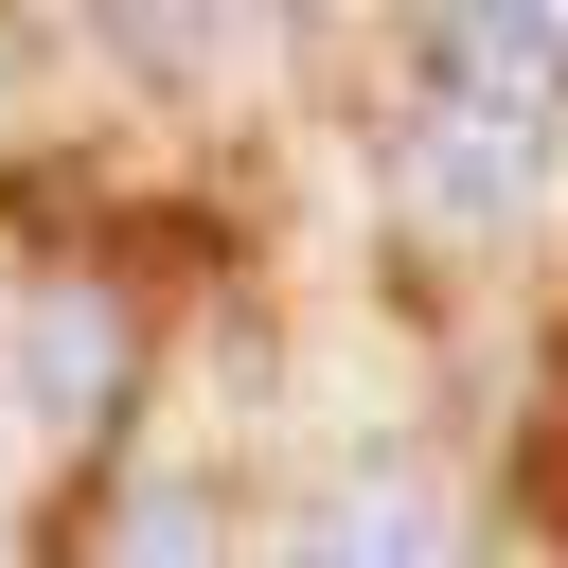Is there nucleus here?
<instances>
[{
    "label": "nucleus",
    "instance_id": "1",
    "mask_svg": "<svg viewBox=\"0 0 568 568\" xmlns=\"http://www.w3.org/2000/svg\"><path fill=\"white\" fill-rule=\"evenodd\" d=\"M532 195H550V124H497V106H426V124H408V213L515 231Z\"/></svg>",
    "mask_w": 568,
    "mask_h": 568
},
{
    "label": "nucleus",
    "instance_id": "4",
    "mask_svg": "<svg viewBox=\"0 0 568 568\" xmlns=\"http://www.w3.org/2000/svg\"><path fill=\"white\" fill-rule=\"evenodd\" d=\"M106 373H124V320H106L89 284H36V320H18V408H36V426H89Z\"/></svg>",
    "mask_w": 568,
    "mask_h": 568
},
{
    "label": "nucleus",
    "instance_id": "2",
    "mask_svg": "<svg viewBox=\"0 0 568 568\" xmlns=\"http://www.w3.org/2000/svg\"><path fill=\"white\" fill-rule=\"evenodd\" d=\"M408 53L444 106H497V124H550V89H568V18H426Z\"/></svg>",
    "mask_w": 568,
    "mask_h": 568
},
{
    "label": "nucleus",
    "instance_id": "3",
    "mask_svg": "<svg viewBox=\"0 0 568 568\" xmlns=\"http://www.w3.org/2000/svg\"><path fill=\"white\" fill-rule=\"evenodd\" d=\"M266 568H462V515H444L426 479H337Z\"/></svg>",
    "mask_w": 568,
    "mask_h": 568
},
{
    "label": "nucleus",
    "instance_id": "5",
    "mask_svg": "<svg viewBox=\"0 0 568 568\" xmlns=\"http://www.w3.org/2000/svg\"><path fill=\"white\" fill-rule=\"evenodd\" d=\"M106 568H231V550H213V515H195V479H160V497H142V515L106 532Z\"/></svg>",
    "mask_w": 568,
    "mask_h": 568
}]
</instances>
